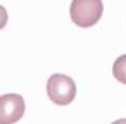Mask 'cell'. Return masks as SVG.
<instances>
[{
  "instance_id": "1",
  "label": "cell",
  "mask_w": 126,
  "mask_h": 124,
  "mask_svg": "<svg viewBox=\"0 0 126 124\" xmlns=\"http://www.w3.org/2000/svg\"><path fill=\"white\" fill-rule=\"evenodd\" d=\"M71 19L79 27H91L96 25L103 14L102 0H72L69 7Z\"/></svg>"
},
{
  "instance_id": "2",
  "label": "cell",
  "mask_w": 126,
  "mask_h": 124,
  "mask_svg": "<svg viewBox=\"0 0 126 124\" xmlns=\"http://www.w3.org/2000/svg\"><path fill=\"white\" fill-rule=\"evenodd\" d=\"M46 91L49 98L57 105H68L76 97V83L71 76L53 74L47 79Z\"/></svg>"
},
{
  "instance_id": "3",
  "label": "cell",
  "mask_w": 126,
  "mask_h": 124,
  "mask_svg": "<svg viewBox=\"0 0 126 124\" xmlns=\"http://www.w3.org/2000/svg\"><path fill=\"white\" fill-rule=\"evenodd\" d=\"M25 99L20 94L8 93L0 97V124H14L25 115Z\"/></svg>"
},
{
  "instance_id": "4",
  "label": "cell",
  "mask_w": 126,
  "mask_h": 124,
  "mask_svg": "<svg viewBox=\"0 0 126 124\" xmlns=\"http://www.w3.org/2000/svg\"><path fill=\"white\" fill-rule=\"evenodd\" d=\"M112 75L117 80L126 85V55H122L114 61L112 66Z\"/></svg>"
},
{
  "instance_id": "5",
  "label": "cell",
  "mask_w": 126,
  "mask_h": 124,
  "mask_svg": "<svg viewBox=\"0 0 126 124\" xmlns=\"http://www.w3.org/2000/svg\"><path fill=\"white\" fill-rule=\"evenodd\" d=\"M111 124H126V119H119V120H115V121H112Z\"/></svg>"
}]
</instances>
